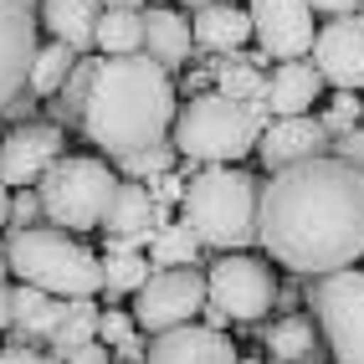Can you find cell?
<instances>
[{
  "label": "cell",
  "mask_w": 364,
  "mask_h": 364,
  "mask_svg": "<svg viewBox=\"0 0 364 364\" xmlns=\"http://www.w3.org/2000/svg\"><path fill=\"white\" fill-rule=\"evenodd\" d=\"M257 241L298 277L354 267L364 257V169L333 154L272 169L257 205Z\"/></svg>",
  "instance_id": "1"
},
{
  "label": "cell",
  "mask_w": 364,
  "mask_h": 364,
  "mask_svg": "<svg viewBox=\"0 0 364 364\" xmlns=\"http://www.w3.org/2000/svg\"><path fill=\"white\" fill-rule=\"evenodd\" d=\"M77 124L98 149H108V159L144 149V144H159L169 134V124H175V82L144 52L98 57V62H87Z\"/></svg>",
  "instance_id": "2"
},
{
  "label": "cell",
  "mask_w": 364,
  "mask_h": 364,
  "mask_svg": "<svg viewBox=\"0 0 364 364\" xmlns=\"http://www.w3.org/2000/svg\"><path fill=\"white\" fill-rule=\"evenodd\" d=\"M257 205H262V185L247 169L231 164H205L200 175H190L185 185V226L200 236V247L215 252H247L257 241Z\"/></svg>",
  "instance_id": "3"
},
{
  "label": "cell",
  "mask_w": 364,
  "mask_h": 364,
  "mask_svg": "<svg viewBox=\"0 0 364 364\" xmlns=\"http://www.w3.org/2000/svg\"><path fill=\"white\" fill-rule=\"evenodd\" d=\"M262 129L267 118H257L252 103H236L226 92H190L185 108H175L169 144H175V154L200 159V164H236L257 154Z\"/></svg>",
  "instance_id": "4"
},
{
  "label": "cell",
  "mask_w": 364,
  "mask_h": 364,
  "mask_svg": "<svg viewBox=\"0 0 364 364\" xmlns=\"http://www.w3.org/2000/svg\"><path fill=\"white\" fill-rule=\"evenodd\" d=\"M6 267H11V277L21 282H31L41 287V293H52V298H92V293H103V262L92 257L82 241H72L67 231H6Z\"/></svg>",
  "instance_id": "5"
},
{
  "label": "cell",
  "mask_w": 364,
  "mask_h": 364,
  "mask_svg": "<svg viewBox=\"0 0 364 364\" xmlns=\"http://www.w3.org/2000/svg\"><path fill=\"white\" fill-rule=\"evenodd\" d=\"M113 190H118V180L103 159L62 154L36 180V200H41V215L57 231H92V226H103V210L113 200Z\"/></svg>",
  "instance_id": "6"
},
{
  "label": "cell",
  "mask_w": 364,
  "mask_h": 364,
  "mask_svg": "<svg viewBox=\"0 0 364 364\" xmlns=\"http://www.w3.org/2000/svg\"><path fill=\"white\" fill-rule=\"evenodd\" d=\"M313 308H318V328L338 364H364V272L338 267L313 282Z\"/></svg>",
  "instance_id": "7"
},
{
  "label": "cell",
  "mask_w": 364,
  "mask_h": 364,
  "mask_svg": "<svg viewBox=\"0 0 364 364\" xmlns=\"http://www.w3.org/2000/svg\"><path fill=\"white\" fill-rule=\"evenodd\" d=\"M205 308V272L190 267H154L134 293V323L139 333H164L175 323H196V313Z\"/></svg>",
  "instance_id": "8"
},
{
  "label": "cell",
  "mask_w": 364,
  "mask_h": 364,
  "mask_svg": "<svg viewBox=\"0 0 364 364\" xmlns=\"http://www.w3.org/2000/svg\"><path fill=\"white\" fill-rule=\"evenodd\" d=\"M277 298V282L267 272V262L247 257V252H226L221 262L205 272V308L226 313L236 323H257Z\"/></svg>",
  "instance_id": "9"
},
{
  "label": "cell",
  "mask_w": 364,
  "mask_h": 364,
  "mask_svg": "<svg viewBox=\"0 0 364 364\" xmlns=\"http://www.w3.org/2000/svg\"><path fill=\"white\" fill-rule=\"evenodd\" d=\"M247 21H252V41L262 46V57H277V62L308 57L313 36H318L308 0H252Z\"/></svg>",
  "instance_id": "10"
},
{
  "label": "cell",
  "mask_w": 364,
  "mask_h": 364,
  "mask_svg": "<svg viewBox=\"0 0 364 364\" xmlns=\"http://www.w3.org/2000/svg\"><path fill=\"white\" fill-rule=\"evenodd\" d=\"M169 221L164 205H154L149 196V185H139V180H118L113 190V200L103 210V236H108V252H139V247H149L154 231Z\"/></svg>",
  "instance_id": "11"
},
{
  "label": "cell",
  "mask_w": 364,
  "mask_h": 364,
  "mask_svg": "<svg viewBox=\"0 0 364 364\" xmlns=\"http://www.w3.org/2000/svg\"><path fill=\"white\" fill-rule=\"evenodd\" d=\"M313 67H318L323 82L359 92L364 87V16L344 11L328 26H318V36H313Z\"/></svg>",
  "instance_id": "12"
},
{
  "label": "cell",
  "mask_w": 364,
  "mask_h": 364,
  "mask_svg": "<svg viewBox=\"0 0 364 364\" xmlns=\"http://www.w3.org/2000/svg\"><path fill=\"white\" fill-rule=\"evenodd\" d=\"M62 129L57 124H16L6 139H0V180H6L11 190H26L36 185L46 169H52L62 159Z\"/></svg>",
  "instance_id": "13"
},
{
  "label": "cell",
  "mask_w": 364,
  "mask_h": 364,
  "mask_svg": "<svg viewBox=\"0 0 364 364\" xmlns=\"http://www.w3.org/2000/svg\"><path fill=\"white\" fill-rule=\"evenodd\" d=\"M31 57H36V11H31V0H0V113L26 87Z\"/></svg>",
  "instance_id": "14"
},
{
  "label": "cell",
  "mask_w": 364,
  "mask_h": 364,
  "mask_svg": "<svg viewBox=\"0 0 364 364\" xmlns=\"http://www.w3.org/2000/svg\"><path fill=\"white\" fill-rule=\"evenodd\" d=\"M144 364H241V349L226 338V328L175 323L154 333V344L144 349Z\"/></svg>",
  "instance_id": "15"
},
{
  "label": "cell",
  "mask_w": 364,
  "mask_h": 364,
  "mask_svg": "<svg viewBox=\"0 0 364 364\" xmlns=\"http://www.w3.org/2000/svg\"><path fill=\"white\" fill-rule=\"evenodd\" d=\"M257 154L267 159V169L318 159V154H328V129L313 113H287V118H277V124H267L257 134Z\"/></svg>",
  "instance_id": "16"
},
{
  "label": "cell",
  "mask_w": 364,
  "mask_h": 364,
  "mask_svg": "<svg viewBox=\"0 0 364 364\" xmlns=\"http://www.w3.org/2000/svg\"><path fill=\"white\" fill-rule=\"evenodd\" d=\"M190 36H196V46H205L215 57H236L241 46L252 41V21L236 0H210V6H200L196 21H190Z\"/></svg>",
  "instance_id": "17"
},
{
  "label": "cell",
  "mask_w": 364,
  "mask_h": 364,
  "mask_svg": "<svg viewBox=\"0 0 364 364\" xmlns=\"http://www.w3.org/2000/svg\"><path fill=\"white\" fill-rule=\"evenodd\" d=\"M318 92H323L318 67L303 62V57H293V62H282L272 72V82L262 87V103H267V113L287 118V113H308L313 103H318Z\"/></svg>",
  "instance_id": "18"
},
{
  "label": "cell",
  "mask_w": 364,
  "mask_h": 364,
  "mask_svg": "<svg viewBox=\"0 0 364 364\" xmlns=\"http://www.w3.org/2000/svg\"><path fill=\"white\" fill-rule=\"evenodd\" d=\"M62 313H67V298H52V293H41V287H31V282L11 287V333H16V344L52 338V328L62 323Z\"/></svg>",
  "instance_id": "19"
},
{
  "label": "cell",
  "mask_w": 364,
  "mask_h": 364,
  "mask_svg": "<svg viewBox=\"0 0 364 364\" xmlns=\"http://www.w3.org/2000/svg\"><path fill=\"white\" fill-rule=\"evenodd\" d=\"M98 16H103L98 0H41V11H36V21L52 31V41H67L72 52H87L92 46Z\"/></svg>",
  "instance_id": "20"
},
{
  "label": "cell",
  "mask_w": 364,
  "mask_h": 364,
  "mask_svg": "<svg viewBox=\"0 0 364 364\" xmlns=\"http://www.w3.org/2000/svg\"><path fill=\"white\" fill-rule=\"evenodd\" d=\"M190 46H196V36H190V21L175 16V11H144V57H154L164 72L180 67L190 57Z\"/></svg>",
  "instance_id": "21"
},
{
  "label": "cell",
  "mask_w": 364,
  "mask_h": 364,
  "mask_svg": "<svg viewBox=\"0 0 364 364\" xmlns=\"http://www.w3.org/2000/svg\"><path fill=\"white\" fill-rule=\"evenodd\" d=\"M92 46H103V57H129L144 46V11H124V6H103Z\"/></svg>",
  "instance_id": "22"
},
{
  "label": "cell",
  "mask_w": 364,
  "mask_h": 364,
  "mask_svg": "<svg viewBox=\"0 0 364 364\" xmlns=\"http://www.w3.org/2000/svg\"><path fill=\"white\" fill-rule=\"evenodd\" d=\"M72 67H77V52H72L67 41H46V46H36V57H31L26 87L36 92V98H52V92H62Z\"/></svg>",
  "instance_id": "23"
},
{
  "label": "cell",
  "mask_w": 364,
  "mask_h": 364,
  "mask_svg": "<svg viewBox=\"0 0 364 364\" xmlns=\"http://www.w3.org/2000/svg\"><path fill=\"white\" fill-rule=\"evenodd\" d=\"M257 62L262 57H221V62H210V77H215V92H226V98H236V103H257L262 98V87H267V77L257 72Z\"/></svg>",
  "instance_id": "24"
},
{
  "label": "cell",
  "mask_w": 364,
  "mask_h": 364,
  "mask_svg": "<svg viewBox=\"0 0 364 364\" xmlns=\"http://www.w3.org/2000/svg\"><path fill=\"white\" fill-rule=\"evenodd\" d=\"M267 349H272L277 364H303V359H313L318 338H313V323H308V318L287 313V318H277L272 333H267Z\"/></svg>",
  "instance_id": "25"
},
{
  "label": "cell",
  "mask_w": 364,
  "mask_h": 364,
  "mask_svg": "<svg viewBox=\"0 0 364 364\" xmlns=\"http://www.w3.org/2000/svg\"><path fill=\"white\" fill-rule=\"evenodd\" d=\"M87 338H98V308H92V298H67V313H62V323L52 328L46 344L57 354H67V349L87 344Z\"/></svg>",
  "instance_id": "26"
},
{
  "label": "cell",
  "mask_w": 364,
  "mask_h": 364,
  "mask_svg": "<svg viewBox=\"0 0 364 364\" xmlns=\"http://www.w3.org/2000/svg\"><path fill=\"white\" fill-rule=\"evenodd\" d=\"M149 257H154V267H190L200 257V236L185 221H164L154 231V241H149Z\"/></svg>",
  "instance_id": "27"
},
{
  "label": "cell",
  "mask_w": 364,
  "mask_h": 364,
  "mask_svg": "<svg viewBox=\"0 0 364 364\" xmlns=\"http://www.w3.org/2000/svg\"><path fill=\"white\" fill-rule=\"evenodd\" d=\"M149 277V257L139 252H103V293L118 298V293H139V282Z\"/></svg>",
  "instance_id": "28"
},
{
  "label": "cell",
  "mask_w": 364,
  "mask_h": 364,
  "mask_svg": "<svg viewBox=\"0 0 364 364\" xmlns=\"http://www.w3.org/2000/svg\"><path fill=\"white\" fill-rule=\"evenodd\" d=\"M98 338L108 349H118L124 364H144V338H139V323L129 313H98Z\"/></svg>",
  "instance_id": "29"
},
{
  "label": "cell",
  "mask_w": 364,
  "mask_h": 364,
  "mask_svg": "<svg viewBox=\"0 0 364 364\" xmlns=\"http://www.w3.org/2000/svg\"><path fill=\"white\" fill-rule=\"evenodd\" d=\"M175 144H144V149H129V154H118V164L129 169L134 180H154V175H164V169H175Z\"/></svg>",
  "instance_id": "30"
},
{
  "label": "cell",
  "mask_w": 364,
  "mask_h": 364,
  "mask_svg": "<svg viewBox=\"0 0 364 364\" xmlns=\"http://www.w3.org/2000/svg\"><path fill=\"white\" fill-rule=\"evenodd\" d=\"M359 124V98L349 87H333V103H328V113H323V129H328V139L333 134H344V129H354Z\"/></svg>",
  "instance_id": "31"
},
{
  "label": "cell",
  "mask_w": 364,
  "mask_h": 364,
  "mask_svg": "<svg viewBox=\"0 0 364 364\" xmlns=\"http://www.w3.org/2000/svg\"><path fill=\"white\" fill-rule=\"evenodd\" d=\"M328 154H333V159H344V164H354V169H364V129L333 134V139H328Z\"/></svg>",
  "instance_id": "32"
},
{
  "label": "cell",
  "mask_w": 364,
  "mask_h": 364,
  "mask_svg": "<svg viewBox=\"0 0 364 364\" xmlns=\"http://www.w3.org/2000/svg\"><path fill=\"white\" fill-rule=\"evenodd\" d=\"M185 185H190L185 175L164 169V175H154V180H149V196H154V205H164V210H169V205H180V200H185Z\"/></svg>",
  "instance_id": "33"
},
{
  "label": "cell",
  "mask_w": 364,
  "mask_h": 364,
  "mask_svg": "<svg viewBox=\"0 0 364 364\" xmlns=\"http://www.w3.org/2000/svg\"><path fill=\"white\" fill-rule=\"evenodd\" d=\"M36 210H41V200L31 196V190H16V196H11V231H26L31 221H36Z\"/></svg>",
  "instance_id": "34"
},
{
  "label": "cell",
  "mask_w": 364,
  "mask_h": 364,
  "mask_svg": "<svg viewBox=\"0 0 364 364\" xmlns=\"http://www.w3.org/2000/svg\"><path fill=\"white\" fill-rule=\"evenodd\" d=\"M62 359H67V364H108V344H103V338H87V344L67 349Z\"/></svg>",
  "instance_id": "35"
},
{
  "label": "cell",
  "mask_w": 364,
  "mask_h": 364,
  "mask_svg": "<svg viewBox=\"0 0 364 364\" xmlns=\"http://www.w3.org/2000/svg\"><path fill=\"white\" fill-rule=\"evenodd\" d=\"M0 364H46L31 344H11V349H0Z\"/></svg>",
  "instance_id": "36"
},
{
  "label": "cell",
  "mask_w": 364,
  "mask_h": 364,
  "mask_svg": "<svg viewBox=\"0 0 364 364\" xmlns=\"http://www.w3.org/2000/svg\"><path fill=\"white\" fill-rule=\"evenodd\" d=\"M313 11H323V16H344V11H354V0H308Z\"/></svg>",
  "instance_id": "37"
},
{
  "label": "cell",
  "mask_w": 364,
  "mask_h": 364,
  "mask_svg": "<svg viewBox=\"0 0 364 364\" xmlns=\"http://www.w3.org/2000/svg\"><path fill=\"white\" fill-rule=\"evenodd\" d=\"M6 328H11V287L0 282V333H6Z\"/></svg>",
  "instance_id": "38"
},
{
  "label": "cell",
  "mask_w": 364,
  "mask_h": 364,
  "mask_svg": "<svg viewBox=\"0 0 364 364\" xmlns=\"http://www.w3.org/2000/svg\"><path fill=\"white\" fill-rule=\"evenodd\" d=\"M6 221H11V185L0 180V231H6Z\"/></svg>",
  "instance_id": "39"
},
{
  "label": "cell",
  "mask_w": 364,
  "mask_h": 364,
  "mask_svg": "<svg viewBox=\"0 0 364 364\" xmlns=\"http://www.w3.org/2000/svg\"><path fill=\"white\" fill-rule=\"evenodd\" d=\"M98 6H124V11H139L144 0H98Z\"/></svg>",
  "instance_id": "40"
},
{
  "label": "cell",
  "mask_w": 364,
  "mask_h": 364,
  "mask_svg": "<svg viewBox=\"0 0 364 364\" xmlns=\"http://www.w3.org/2000/svg\"><path fill=\"white\" fill-rule=\"evenodd\" d=\"M6 277H11V267H6V257H0V282H6Z\"/></svg>",
  "instance_id": "41"
},
{
  "label": "cell",
  "mask_w": 364,
  "mask_h": 364,
  "mask_svg": "<svg viewBox=\"0 0 364 364\" xmlns=\"http://www.w3.org/2000/svg\"><path fill=\"white\" fill-rule=\"evenodd\" d=\"M190 6H196V11H200V6H210V0H190Z\"/></svg>",
  "instance_id": "42"
},
{
  "label": "cell",
  "mask_w": 364,
  "mask_h": 364,
  "mask_svg": "<svg viewBox=\"0 0 364 364\" xmlns=\"http://www.w3.org/2000/svg\"><path fill=\"white\" fill-rule=\"evenodd\" d=\"M359 118H364V103H359Z\"/></svg>",
  "instance_id": "43"
}]
</instances>
